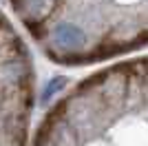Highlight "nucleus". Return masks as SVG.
Segmentation results:
<instances>
[{
	"mask_svg": "<svg viewBox=\"0 0 148 146\" xmlns=\"http://www.w3.org/2000/svg\"><path fill=\"white\" fill-rule=\"evenodd\" d=\"M38 144H148V55L73 86L47 115Z\"/></svg>",
	"mask_w": 148,
	"mask_h": 146,
	"instance_id": "f257e3e1",
	"label": "nucleus"
},
{
	"mask_svg": "<svg viewBox=\"0 0 148 146\" xmlns=\"http://www.w3.org/2000/svg\"><path fill=\"white\" fill-rule=\"evenodd\" d=\"M44 53L60 64L106 62L148 47V0H13Z\"/></svg>",
	"mask_w": 148,
	"mask_h": 146,
	"instance_id": "f03ea898",
	"label": "nucleus"
}]
</instances>
